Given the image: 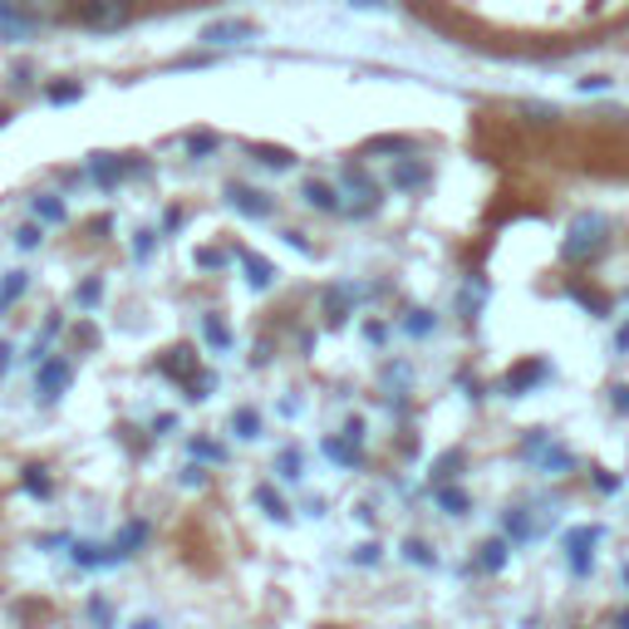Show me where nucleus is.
Listing matches in <instances>:
<instances>
[{
    "label": "nucleus",
    "mask_w": 629,
    "mask_h": 629,
    "mask_svg": "<svg viewBox=\"0 0 629 629\" xmlns=\"http://www.w3.org/2000/svg\"><path fill=\"white\" fill-rule=\"evenodd\" d=\"M438 507H443L448 517H467L472 501H467V492H463V487H443V492H438Z\"/></svg>",
    "instance_id": "dca6fc26"
},
{
    "label": "nucleus",
    "mask_w": 629,
    "mask_h": 629,
    "mask_svg": "<svg viewBox=\"0 0 629 629\" xmlns=\"http://www.w3.org/2000/svg\"><path fill=\"white\" fill-rule=\"evenodd\" d=\"M610 398H615V408H625V413H629V384H620Z\"/></svg>",
    "instance_id": "c03bdc74"
},
{
    "label": "nucleus",
    "mask_w": 629,
    "mask_h": 629,
    "mask_svg": "<svg viewBox=\"0 0 629 629\" xmlns=\"http://www.w3.org/2000/svg\"><path fill=\"white\" fill-rule=\"evenodd\" d=\"M187 389H192L187 398H207V394L217 389V379H212V374H192V379H187Z\"/></svg>",
    "instance_id": "7c9ffc66"
},
{
    "label": "nucleus",
    "mask_w": 629,
    "mask_h": 629,
    "mask_svg": "<svg viewBox=\"0 0 629 629\" xmlns=\"http://www.w3.org/2000/svg\"><path fill=\"white\" fill-rule=\"evenodd\" d=\"M133 629H157V625H153V620H143V625H133Z\"/></svg>",
    "instance_id": "de8ad7c7"
},
{
    "label": "nucleus",
    "mask_w": 629,
    "mask_h": 629,
    "mask_svg": "<svg viewBox=\"0 0 629 629\" xmlns=\"http://www.w3.org/2000/svg\"><path fill=\"white\" fill-rule=\"evenodd\" d=\"M404 555H408V561H418V565H433V551H428L423 541H408Z\"/></svg>",
    "instance_id": "e433bc0d"
},
{
    "label": "nucleus",
    "mask_w": 629,
    "mask_h": 629,
    "mask_svg": "<svg viewBox=\"0 0 629 629\" xmlns=\"http://www.w3.org/2000/svg\"><path fill=\"white\" fill-rule=\"evenodd\" d=\"M25 487L35 492V497H49V477L40 467H25Z\"/></svg>",
    "instance_id": "2f4dec72"
},
{
    "label": "nucleus",
    "mask_w": 629,
    "mask_h": 629,
    "mask_svg": "<svg viewBox=\"0 0 629 629\" xmlns=\"http://www.w3.org/2000/svg\"><path fill=\"white\" fill-rule=\"evenodd\" d=\"M5 119H10V113H5V109H0V129H5Z\"/></svg>",
    "instance_id": "8fccbe9b"
},
{
    "label": "nucleus",
    "mask_w": 629,
    "mask_h": 629,
    "mask_svg": "<svg viewBox=\"0 0 629 629\" xmlns=\"http://www.w3.org/2000/svg\"><path fill=\"white\" fill-rule=\"evenodd\" d=\"M79 99V84H49V103H75Z\"/></svg>",
    "instance_id": "473e14b6"
},
{
    "label": "nucleus",
    "mask_w": 629,
    "mask_h": 629,
    "mask_svg": "<svg viewBox=\"0 0 629 629\" xmlns=\"http://www.w3.org/2000/svg\"><path fill=\"white\" fill-rule=\"evenodd\" d=\"M246 261V280H251V290H271V280H276V266H271L266 256H241Z\"/></svg>",
    "instance_id": "ddd939ff"
},
{
    "label": "nucleus",
    "mask_w": 629,
    "mask_h": 629,
    "mask_svg": "<svg viewBox=\"0 0 629 629\" xmlns=\"http://www.w3.org/2000/svg\"><path fill=\"white\" fill-rule=\"evenodd\" d=\"M620 629H629V610H625V615H620Z\"/></svg>",
    "instance_id": "09e8293b"
},
{
    "label": "nucleus",
    "mask_w": 629,
    "mask_h": 629,
    "mask_svg": "<svg viewBox=\"0 0 629 629\" xmlns=\"http://www.w3.org/2000/svg\"><path fill=\"white\" fill-rule=\"evenodd\" d=\"M35 25H40V20L30 15L20 0H0V40H10V45H20V40H35Z\"/></svg>",
    "instance_id": "7ed1b4c3"
},
{
    "label": "nucleus",
    "mask_w": 629,
    "mask_h": 629,
    "mask_svg": "<svg viewBox=\"0 0 629 629\" xmlns=\"http://www.w3.org/2000/svg\"><path fill=\"white\" fill-rule=\"evenodd\" d=\"M192 453L197 457H207V463H227V453L217 443H207V438H192Z\"/></svg>",
    "instance_id": "c756f323"
},
{
    "label": "nucleus",
    "mask_w": 629,
    "mask_h": 629,
    "mask_svg": "<svg viewBox=\"0 0 629 629\" xmlns=\"http://www.w3.org/2000/svg\"><path fill=\"white\" fill-rule=\"evenodd\" d=\"M163 374H167V379H192V374H197V354L187 350V344L167 350V354H163Z\"/></svg>",
    "instance_id": "1a4fd4ad"
},
{
    "label": "nucleus",
    "mask_w": 629,
    "mask_h": 629,
    "mask_svg": "<svg viewBox=\"0 0 629 629\" xmlns=\"http://www.w3.org/2000/svg\"><path fill=\"white\" fill-rule=\"evenodd\" d=\"M394 183L404 187V192H413V187H428V167H423V163H404V167L394 173Z\"/></svg>",
    "instance_id": "a211bd4d"
},
{
    "label": "nucleus",
    "mask_w": 629,
    "mask_h": 629,
    "mask_svg": "<svg viewBox=\"0 0 629 629\" xmlns=\"http://www.w3.org/2000/svg\"><path fill=\"white\" fill-rule=\"evenodd\" d=\"M256 497H261V507H266L271 517H286V511H280V501H276V492H271V487H261Z\"/></svg>",
    "instance_id": "58836bf2"
},
{
    "label": "nucleus",
    "mask_w": 629,
    "mask_h": 629,
    "mask_svg": "<svg viewBox=\"0 0 629 629\" xmlns=\"http://www.w3.org/2000/svg\"><path fill=\"white\" fill-rule=\"evenodd\" d=\"M89 173H93V183H99V187H119L123 183V163H119V157H109V153L93 157Z\"/></svg>",
    "instance_id": "9b49d317"
},
{
    "label": "nucleus",
    "mask_w": 629,
    "mask_h": 629,
    "mask_svg": "<svg viewBox=\"0 0 629 629\" xmlns=\"http://www.w3.org/2000/svg\"><path fill=\"white\" fill-rule=\"evenodd\" d=\"M15 246H20V251H35V246H40V227H35V222L20 227V232H15Z\"/></svg>",
    "instance_id": "72a5a7b5"
},
{
    "label": "nucleus",
    "mask_w": 629,
    "mask_h": 629,
    "mask_svg": "<svg viewBox=\"0 0 629 629\" xmlns=\"http://www.w3.org/2000/svg\"><path fill=\"white\" fill-rule=\"evenodd\" d=\"M384 153H413V139H369L364 157H384Z\"/></svg>",
    "instance_id": "6ab92c4d"
},
{
    "label": "nucleus",
    "mask_w": 629,
    "mask_h": 629,
    "mask_svg": "<svg viewBox=\"0 0 629 629\" xmlns=\"http://www.w3.org/2000/svg\"><path fill=\"white\" fill-rule=\"evenodd\" d=\"M501 565H507V547L487 541V547H482V571H501Z\"/></svg>",
    "instance_id": "a878e982"
},
{
    "label": "nucleus",
    "mask_w": 629,
    "mask_h": 629,
    "mask_svg": "<svg viewBox=\"0 0 629 629\" xmlns=\"http://www.w3.org/2000/svg\"><path fill=\"white\" fill-rule=\"evenodd\" d=\"M69 379H75V369H69L65 360H49L45 369H40V398H59L69 389Z\"/></svg>",
    "instance_id": "0eeeda50"
},
{
    "label": "nucleus",
    "mask_w": 629,
    "mask_h": 629,
    "mask_svg": "<svg viewBox=\"0 0 629 629\" xmlns=\"http://www.w3.org/2000/svg\"><path fill=\"white\" fill-rule=\"evenodd\" d=\"M276 467H280V477H286V482H296V477H300V472H306V457H300V453H296V448H286V453H280V457H276Z\"/></svg>",
    "instance_id": "393cba45"
},
{
    "label": "nucleus",
    "mask_w": 629,
    "mask_h": 629,
    "mask_svg": "<svg viewBox=\"0 0 629 629\" xmlns=\"http://www.w3.org/2000/svg\"><path fill=\"white\" fill-rule=\"evenodd\" d=\"M605 246H610V222H605L600 212H581L571 222V236H565V261H575V266H581V261L600 256Z\"/></svg>",
    "instance_id": "f257e3e1"
},
{
    "label": "nucleus",
    "mask_w": 629,
    "mask_h": 629,
    "mask_svg": "<svg viewBox=\"0 0 629 629\" xmlns=\"http://www.w3.org/2000/svg\"><path fill=\"white\" fill-rule=\"evenodd\" d=\"M354 561H360V565H369V561H379V547H360V551H354Z\"/></svg>",
    "instance_id": "79ce46f5"
},
{
    "label": "nucleus",
    "mask_w": 629,
    "mask_h": 629,
    "mask_svg": "<svg viewBox=\"0 0 629 629\" xmlns=\"http://www.w3.org/2000/svg\"><path fill=\"white\" fill-rule=\"evenodd\" d=\"M207 45H246V40H256V25L251 20H212V25L202 30Z\"/></svg>",
    "instance_id": "423d86ee"
},
{
    "label": "nucleus",
    "mask_w": 629,
    "mask_h": 629,
    "mask_svg": "<svg viewBox=\"0 0 629 629\" xmlns=\"http://www.w3.org/2000/svg\"><path fill=\"white\" fill-rule=\"evenodd\" d=\"M615 344H620V350H629V324H625V330H620V340H615Z\"/></svg>",
    "instance_id": "a18cd8bd"
},
{
    "label": "nucleus",
    "mask_w": 629,
    "mask_h": 629,
    "mask_svg": "<svg viewBox=\"0 0 629 629\" xmlns=\"http://www.w3.org/2000/svg\"><path fill=\"white\" fill-rule=\"evenodd\" d=\"M227 202H232L241 217H256V222H266V217L276 212V202H271L266 192H256V187H246V183H232V187H227Z\"/></svg>",
    "instance_id": "20e7f679"
},
{
    "label": "nucleus",
    "mask_w": 629,
    "mask_h": 629,
    "mask_svg": "<svg viewBox=\"0 0 629 629\" xmlns=\"http://www.w3.org/2000/svg\"><path fill=\"white\" fill-rule=\"evenodd\" d=\"M600 537H605L600 527H575L571 537H565V555H571V571H575V575L591 571V547H595Z\"/></svg>",
    "instance_id": "39448f33"
},
{
    "label": "nucleus",
    "mask_w": 629,
    "mask_h": 629,
    "mask_svg": "<svg viewBox=\"0 0 629 629\" xmlns=\"http://www.w3.org/2000/svg\"><path fill=\"white\" fill-rule=\"evenodd\" d=\"M324 453H330L334 463H360V438H354V433L330 438V443H324Z\"/></svg>",
    "instance_id": "4468645a"
},
{
    "label": "nucleus",
    "mask_w": 629,
    "mask_h": 629,
    "mask_svg": "<svg viewBox=\"0 0 629 629\" xmlns=\"http://www.w3.org/2000/svg\"><path fill=\"white\" fill-rule=\"evenodd\" d=\"M595 487H600V492H615V487H620V477H615V472H595Z\"/></svg>",
    "instance_id": "a19ab883"
},
{
    "label": "nucleus",
    "mask_w": 629,
    "mask_h": 629,
    "mask_svg": "<svg viewBox=\"0 0 629 629\" xmlns=\"http://www.w3.org/2000/svg\"><path fill=\"white\" fill-rule=\"evenodd\" d=\"M350 5H384V0H350Z\"/></svg>",
    "instance_id": "49530a36"
},
{
    "label": "nucleus",
    "mask_w": 629,
    "mask_h": 629,
    "mask_svg": "<svg viewBox=\"0 0 629 629\" xmlns=\"http://www.w3.org/2000/svg\"><path fill=\"white\" fill-rule=\"evenodd\" d=\"M565 467H575L571 453H547V463H541V472H547V477H561Z\"/></svg>",
    "instance_id": "c85d7f7f"
},
{
    "label": "nucleus",
    "mask_w": 629,
    "mask_h": 629,
    "mask_svg": "<svg viewBox=\"0 0 629 629\" xmlns=\"http://www.w3.org/2000/svg\"><path fill=\"white\" fill-rule=\"evenodd\" d=\"M20 5H25L35 20H55V15H65V0H20Z\"/></svg>",
    "instance_id": "5701e85b"
},
{
    "label": "nucleus",
    "mask_w": 629,
    "mask_h": 629,
    "mask_svg": "<svg viewBox=\"0 0 629 629\" xmlns=\"http://www.w3.org/2000/svg\"><path fill=\"white\" fill-rule=\"evenodd\" d=\"M300 197H306L314 212H340V207H344L340 187H330V183H306V187H300Z\"/></svg>",
    "instance_id": "6e6552de"
},
{
    "label": "nucleus",
    "mask_w": 629,
    "mask_h": 629,
    "mask_svg": "<svg viewBox=\"0 0 629 629\" xmlns=\"http://www.w3.org/2000/svg\"><path fill=\"white\" fill-rule=\"evenodd\" d=\"M75 300H79L84 310H89V306H99V300H103V286H99V280H84V286L75 290Z\"/></svg>",
    "instance_id": "cd10ccee"
},
{
    "label": "nucleus",
    "mask_w": 629,
    "mask_h": 629,
    "mask_svg": "<svg viewBox=\"0 0 629 629\" xmlns=\"http://www.w3.org/2000/svg\"><path fill=\"white\" fill-rule=\"evenodd\" d=\"M541 379V364H517V369L507 374V394H521L527 384H537Z\"/></svg>",
    "instance_id": "4be33fe9"
},
{
    "label": "nucleus",
    "mask_w": 629,
    "mask_h": 629,
    "mask_svg": "<svg viewBox=\"0 0 629 629\" xmlns=\"http://www.w3.org/2000/svg\"><path fill=\"white\" fill-rule=\"evenodd\" d=\"M457 467H463V453H453V457H438V472H433V477L443 482V477H453Z\"/></svg>",
    "instance_id": "4c0bfd02"
},
{
    "label": "nucleus",
    "mask_w": 629,
    "mask_h": 629,
    "mask_svg": "<svg viewBox=\"0 0 629 629\" xmlns=\"http://www.w3.org/2000/svg\"><path fill=\"white\" fill-rule=\"evenodd\" d=\"M217 148H222L217 133H192V139H187V153H192V157H212Z\"/></svg>",
    "instance_id": "b1692460"
},
{
    "label": "nucleus",
    "mask_w": 629,
    "mask_h": 629,
    "mask_svg": "<svg viewBox=\"0 0 629 629\" xmlns=\"http://www.w3.org/2000/svg\"><path fill=\"white\" fill-rule=\"evenodd\" d=\"M79 20L99 35H113L133 20V0H79Z\"/></svg>",
    "instance_id": "f03ea898"
},
{
    "label": "nucleus",
    "mask_w": 629,
    "mask_h": 629,
    "mask_svg": "<svg viewBox=\"0 0 629 629\" xmlns=\"http://www.w3.org/2000/svg\"><path fill=\"white\" fill-rule=\"evenodd\" d=\"M354 296H360V290H354V286H344L340 296H334V290H330V296H324V324H334V330H340V324L350 320V300H354Z\"/></svg>",
    "instance_id": "9d476101"
},
{
    "label": "nucleus",
    "mask_w": 629,
    "mask_h": 629,
    "mask_svg": "<svg viewBox=\"0 0 629 629\" xmlns=\"http://www.w3.org/2000/svg\"><path fill=\"white\" fill-rule=\"evenodd\" d=\"M25 286H30V280H25V271H10V276L0 280V310H10V306H15V300L25 296Z\"/></svg>",
    "instance_id": "2eb2a0df"
},
{
    "label": "nucleus",
    "mask_w": 629,
    "mask_h": 629,
    "mask_svg": "<svg viewBox=\"0 0 629 629\" xmlns=\"http://www.w3.org/2000/svg\"><path fill=\"white\" fill-rule=\"evenodd\" d=\"M246 153L256 157L261 167H276V173H280V167H290V163H296V153H290V148H271V143H251Z\"/></svg>",
    "instance_id": "f8f14e48"
},
{
    "label": "nucleus",
    "mask_w": 629,
    "mask_h": 629,
    "mask_svg": "<svg viewBox=\"0 0 629 629\" xmlns=\"http://www.w3.org/2000/svg\"><path fill=\"white\" fill-rule=\"evenodd\" d=\"M521 113H527V123H555V113L547 103H521Z\"/></svg>",
    "instance_id": "c9c22d12"
},
{
    "label": "nucleus",
    "mask_w": 629,
    "mask_h": 629,
    "mask_svg": "<svg viewBox=\"0 0 629 629\" xmlns=\"http://www.w3.org/2000/svg\"><path fill=\"white\" fill-rule=\"evenodd\" d=\"M232 428H236V438H261V413H256V408H236Z\"/></svg>",
    "instance_id": "412c9836"
},
{
    "label": "nucleus",
    "mask_w": 629,
    "mask_h": 629,
    "mask_svg": "<svg viewBox=\"0 0 629 629\" xmlns=\"http://www.w3.org/2000/svg\"><path fill=\"white\" fill-rule=\"evenodd\" d=\"M202 334H207V344H217V350H232V330H227V320H217V314L202 320Z\"/></svg>",
    "instance_id": "aec40b11"
},
{
    "label": "nucleus",
    "mask_w": 629,
    "mask_h": 629,
    "mask_svg": "<svg viewBox=\"0 0 629 629\" xmlns=\"http://www.w3.org/2000/svg\"><path fill=\"white\" fill-rule=\"evenodd\" d=\"M227 261H232V256H227V251H217V246H202V251H197V266H207V271H222Z\"/></svg>",
    "instance_id": "bb28decb"
},
{
    "label": "nucleus",
    "mask_w": 629,
    "mask_h": 629,
    "mask_svg": "<svg viewBox=\"0 0 629 629\" xmlns=\"http://www.w3.org/2000/svg\"><path fill=\"white\" fill-rule=\"evenodd\" d=\"M35 217H40V222H55V227H59V222H65L69 212H65V202H59V197L40 192V197H35Z\"/></svg>",
    "instance_id": "f3484780"
},
{
    "label": "nucleus",
    "mask_w": 629,
    "mask_h": 629,
    "mask_svg": "<svg viewBox=\"0 0 629 629\" xmlns=\"http://www.w3.org/2000/svg\"><path fill=\"white\" fill-rule=\"evenodd\" d=\"M404 324H408V334H428V330H433V314H428V310H413Z\"/></svg>",
    "instance_id": "f704fd0d"
},
{
    "label": "nucleus",
    "mask_w": 629,
    "mask_h": 629,
    "mask_svg": "<svg viewBox=\"0 0 629 629\" xmlns=\"http://www.w3.org/2000/svg\"><path fill=\"white\" fill-rule=\"evenodd\" d=\"M133 256H139V261L153 256V232H139V241H133Z\"/></svg>",
    "instance_id": "ea45409f"
},
{
    "label": "nucleus",
    "mask_w": 629,
    "mask_h": 629,
    "mask_svg": "<svg viewBox=\"0 0 629 629\" xmlns=\"http://www.w3.org/2000/svg\"><path fill=\"white\" fill-rule=\"evenodd\" d=\"M89 615H93L99 625H109V605H103V600H93V605H89Z\"/></svg>",
    "instance_id": "37998d69"
}]
</instances>
